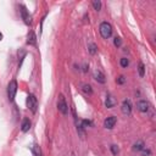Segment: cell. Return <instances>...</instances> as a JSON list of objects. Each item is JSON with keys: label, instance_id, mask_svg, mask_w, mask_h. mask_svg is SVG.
Masks as SVG:
<instances>
[{"label": "cell", "instance_id": "cell-1", "mask_svg": "<svg viewBox=\"0 0 156 156\" xmlns=\"http://www.w3.org/2000/svg\"><path fill=\"white\" fill-rule=\"evenodd\" d=\"M99 29H100V34H101L102 38L109 39V38L111 37V34H112V27H111V24L109 23V22H102L100 24V27H99Z\"/></svg>", "mask_w": 156, "mask_h": 156}, {"label": "cell", "instance_id": "cell-2", "mask_svg": "<svg viewBox=\"0 0 156 156\" xmlns=\"http://www.w3.org/2000/svg\"><path fill=\"white\" fill-rule=\"evenodd\" d=\"M16 92H17V82L15 79H12L7 85V98H9L10 101H14L15 95H16Z\"/></svg>", "mask_w": 156, "mask_h": 156}, {"label": "cell", "instance_id": "cell-3", "mask_svg": "<svg viewBox=\"0 0 156 156\" xmlns=\"http://www.w3.org/2000/svg\"><path fill=\"white\" fill-rule=\"evenodd\" d=\"M58 109L59 111L62 113V115H67V112H69V106H67V102L65 100L64 95H59V100H58Z\"/></svg>", "mask_w": 156, "mask_h": 156}, {"label": "cell", "instance_id": "cell-4", "mask_svg": "<svg viewBox=\"0 0 156 156\" xmlns=\"http://www.w3.org/2000/svg\"><path fill=\"white\" fill-rule=\"evenodd\" d=\"M27 105L29 107V110L32 111L33 113L37 112V107H38V101H37V98H35L33 94H29L28 99H27Z\"/></svg>", "mask_w": 156, "mask_h": 156}, {"label": "cell", "instance_id": "cell-5", "mask_svg": "<svg viewBox=\"0 0 156 156\" xmlns=\"http://www.w3.org/2000/svg\"><path fill=\"white\" fill-rule=\"evenodd\" d=\"M137 107L140 112H148L150 109V104L147 100H139L137 102Z\"/></svg>", "mask_w": 156, "mask_h": 156}, {"label": "cell", "instance_id": "cell-6", "mask_svg": "<svg viewBox=\"0 0 156 156\" xmlns=\"http://www.w3.org/2000/svg\"><path fill=\"white\" fill-rule=\"evenodd\" d=\"M116 117L115 116H110V117H107L105 119V122H104V126H105V128L107 129H112L113 127H115V124H116Z\"/></svg>", "mask_w": 156, "mask_h": 156}, {"label": "cell", "instance_id": "cell-7", "mask_svg": "<svg viewBox=\"0 0 156 156\" xmlns=\"http://www.w3.org/2000/svg\"><path fill=\"white\" fill-rule=\"evenodd\" d=\"M122 112L124 113V115H131V112H132V104L129 100H124L122 102Z\"/></svg>", "mask_w": 156, "mask_h": 156}, {"label": "cell", "instance_id": "cell-8", "mask_svg": "<svg viewBox=\"0 0 156 156\" xmlns=\"http://www.w3.org/2000/svg\"><path fill=\"white\" fill-rule=\"evenodd\" d=\"M21 15H22V18H23V21H24V23H27V24L32 23V18H31L29 14H28V11H27V9H26L24 6H21Z\"/></svg>", "mask_w": 156, "mask_h": 156}, {"label": "cell", "instance_id": "cell-9", "mask_svg": "<svg viewBox=\"0 0 156 156\" xmlns=\"http://www.w3.org/2000/svg\"><path fill=\"white\" fill-rule=\"evenodd\" d=\"M94 78H95V81L96 82H99V83H101V84H104V83L106 82V79H105V76H104V73L101 71H95L94 72Z\"/></svg>", "mask_w": 156, "mask_h": 156}, {"label": "cell", "instance_id": "cell-10", "mask_svg": "<svg viewBox=\"0 0 156 156\" xmlns=\"http://www.w3.org/2000/svg\"><path fill=\"white\" fill-rule=\"evenodd\" d=\"M31 121H29V118H24L23 121H22V123H21V131L22 132H28L29 129H31Z\"/></svg>", "mask_w": 156, "mask_h": 156}, {"label": "cell", "instance_id": "cell-11", "mask_svg": "<svg viewBox=\"0 0 156 156\" xmlns=\"http://www.w3.org/2000/svg\"><path fill=\"white\" fill-rule=\"evenodd\" d=\"M105 105H106V107H109V109L113 107V106L116 105V100H115V98H113L112 95H107L106 101H105Z\"/></svg>", "mask_w": 156, "mask_h": 156}, {"label": "cell", "instance_id": "cell-12", "mask_svg": "<svg viewBox=\"0 0 156 156\" xmlns=\"http://www.w3.org/2000/svg\"><path fill=\"white\" fill-rule=\"evenodd\" d=\"M145 148V144H144V142L143 140H138V142H136L134 143V145H133V150L134 151H142V150Z\"/></svg>", "mask_w": 156, "mask_h": 156}, {"label": "cell", "instance_id": "cell-13", "mask_svg": "<svg viewBox=\"0 0 156 156\" xmlns=\"http://www.w3.org/2000/svg\"><path fill=\"white\" fill-rule=\"evenodd\" d=\"M27 43H28L29 45H35V43H37V37H35V34H34L33 31H31V32L28 33Z\"/></svg>", "mask_w": 156, "mask_h": 156}, {"label": "cell", "instance_id": "cell-14", "mask_svg": "<svg viewBox=\"0 0 156 156\" xmlns=\"http://www.w3.org/2000/svg\"><path fill=\"white\" fill-rule=\"evenodd\" d=\"M32 151L34 154V156H41V151H40V148L38 147L37 144H34L32 147Z\"/></svg>", "mask_w": 156, "mask_h": 156}, {"label": "cell", "instance_id": "cell-15", "mask_svg": "<svg viewBox=\"0 0 156 156\" xmlns=\"http://www.w3.org/2000/svg\"><path fill=\"white\" fill-rule=\"evenodd\" d=\"M82 89H83V92H84V93H87V94H89V95L93 94V89H92V87L89 84H83Z\"/></svg>", "mask_w": 156, "mask_h": 156}, {"label": "cell", "instance_id": "cell-16", "mask_svg": "<svg viewBox=\"0 0 156 156\" xmlns=\"http://www.w3.org/2000/svg\"><path fill=\"white\" fill-rule=\"evenodd\" d=\"M88 49H89V53H90L92 55H95V54H96V51H98V49H96V45H95L94 43L89 44V46H88Z\"/></svg>", "mask_w": 156, "mask_h": 156}, {"label": "cell", "instance_id": "cell-17", "mask_svg": "<svg viewBox=\"0 0 156 156\" xmlns=\"http://www.w3.org/2000/svg\"><path fill=\"white\" fill-rule=\"evenodd\" d=\"M138 71H139V76L140 77H144V75H145V66H144L143 62H140V64H139Z\"/></svg>", "mask_w": 156, "mask_h": 156}, {"label": "cell", "instance_id": "cell-18", "mask_svg": "<svg viewBox=\"0 0 156 156\" xmlns=\"http://www.w3.org/2000/svg\"><path fill=\"white\" fill-rule=\"evenodd\" d=\"M93 6H94V9L96 10V11H100V9H101V1H100V0H94V1H93Z\"/></svg>", "mask_w": 156, "mask_h": 156}, {"label": "cell", "instance_id": "cell-19", "mask_svg": "<svg viewBox=\"0 0 156 156\" xmlns=\"http://www.w3.org/2000/svg\"><path fill=\"white\" fill-rule=\"evenodd\" d=\"M110 149H111V153H112L113 155H115V156H117V155H118V153H119V148L117 147V145H111Z\"/></svg>", "mask_w": 156, "mask_h": 156}, {"label": "cell", "instance_id": "cell-20", "mask_svg": "<svg viewBox=\"0 0 156 156\" xmlns=\"http://www.w3.org/2000/svg\"><path fill=\"white\" fill-rule=\"evenodd\" d=\"M119 64H121L122 67H124V69H126V67L129 65V61H128V59H126V58H122L121 61H119Z\"/></svg>", "mask_w": 156, "mask_h": 156}, {"label": "cell", "instance_id": "cell-21", "mask_svg": "<svg viewBox=\"0 0 156 156\" xmlns=\"http://www.w3.org/2000/svg\"><path fill=\"white\" fill-rule=\"evenodd\" d=\"M113 44H115L117 48H118V46H121V44H122V39L119 38V37H116L115 40H113Z\"/></svg>", "mask_w": 156, "mask_h": 156}, {"label": "cell", "instance_id": "cell-22", "mask_svg": "<svg viewBox=\"0 0 156 156\" xmlns=\"http://www.w3.org/2000/svg\"><path fill=\"white\" fill-rule=\"evenodd\" d=\"M142 151H143V153H142V155H143V156H150V155H151V151H150L149 149H145V148H144V149L142 150Z\"/></svg>", "mask_w": 156, "mask_h": 156}, {"label": "cell", "instance_id": "cell-23", "mask_svg": "<svg viewBox=\"0 0 156 156\" xmlns=\"http://www.w3.org/2000/svg\"><path fill=\"white\" fill-rule=\"evenodd\" d=\"M124 82H126V78H124V76H119L117 78V83H118V84H123Z\"/></svg>", "mask_w": 156, "mask_h": 156}, {"label": "cell", "instance_id": "cell-24", "mask_svg": "<svg viewBox=\"0 0 156 156\" xmlns=\"http://www.w3.org/2000/svg\"><path fill=\"white\" fill-rule=\"evenodd\" d=\"M1 39H3V34H1V33H0V40H1Z\"/></svg>", "mask_w": 156, "mask_h": 156}]
</instances>
